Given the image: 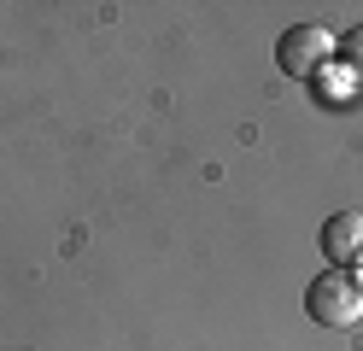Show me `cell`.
<instances>
[{
    "label": "cell",
    "mask_w": 363,
    "mask_h": 351,
    "mask_svg": "<svg viewBox=\"0 0 363 351\" xmlns=\"http://www.w3.org/2000/svg\"><path fill=\"white\" fill-rule=\"evenodd\" d=\"M305 311H311V322H323V328H352V322H363V281L346 275V269L316 275L311 287H305Z\"/></svg>",
    "instance_id": "cell-1"
},
{
    "label": "cell",
    "mask_w": 363,
    "mask_h": 351,
    "mask_svg": "<svg viewBox=\"0 0 363 351\" xmlns=\"http://www.w3.org/2000/svg\"><path fill=\"white\" fill-rule=\"evenodd\" d=\"M323 257L334 269H346L363 257V211H340V217L323 223Z\"/></svg>",
    "instance_id": "cell-3"
},
{
    "label": "cell",
    "mask_w": 363,
    "mask_h": 351,
    "mask_svg": "<svg viewBox=\"0 0 363 351\" xmlns=\"http://www.w3.org/2000/svg\"><path fill=\"white\" fill-rule=\"evenodd\" d=\"M334 59V35L323 30V23H293V30H281L276 41V65L287 70V77H323V65Z\"/></svg>",
    "instance_id": "cell-2"
},
{
    "label": "cell",
    "mask_w": 363,
    "mask_h": 351,
    "mask_svg": "<svg viewBox=\"0 0 363 351\" xmlns=\"http://www.w3.org/2000/svg\"><path fill=\"white\" fill-rule=\"evenodd\" d=\"M334 59L346 65V77H352V82H363V23H357V30H346V35L334 41Z\"/></svg>",
    "instance_id": "cell-4"
}]
</instances>
